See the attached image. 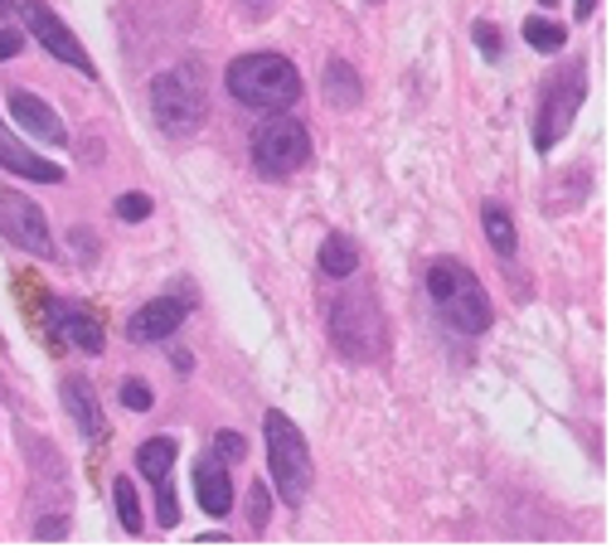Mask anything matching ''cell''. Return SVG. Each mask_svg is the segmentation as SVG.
<instances>
[{
	"instance_id": "obj_1",
	"label": "cell",
	"mask_w": 616,
	"mask_h": 553,
	"mask_svg": "<svg viewBox=\"0 0 616 553\" xmlns=\"http://www.w3.org/2000/svg\"><path fill=\"white\" fill-rule=\"evenodd\" d=\"M427 302H433V312L457 335H486L495 320L480 277L457 258H437L427 267Z\"/></svg>"
},
{
	"instance_id": "obj_2",
	"label": "cell",
	"mask_w": 616,
	"mask_h": 553,
	"mask_svg": "<svg viewBox=\"0 0 616 553\" xmlns=\"http://www.w3.org/2000/svg\"><path fill=\"white\" fill-rule=\"evenodd\" d=\"M223 88H229V98L244 102V107L282 112V107H291L301 98V73L291 59H282V53H244V59L229 63Z\"/></svg>"
},
{
	"instance_id": "obj_3",
	"label": "cell",
	"mask_w": 616,
	"mask_h": 553,
	"mask_svg": "<svg viewBox=\"0 0 616 553\" xmlns=\"http://www.w3.org/2000/svg\"><path fill=\"white\" fill-rule=\"evenodd\" d=\"M326 330L335 349H340L350 364H369L384 355V340H388V326H384V312L369 292H340L330 296L326 306Z\"/></svg>"
},
{
	"instance_id": "obj_4",
	"label": "cell",
	"mask_w": 616,
	"mask_h": 553,
	"mask_svg": "<svg viewBox=\"0 0 616 553\" xmlns=\"http://www.w3.org/2000/svg\"><path fill=\"white\" fill-rule=\"evenodd\" d=\"M262 437H267V466H272V485L287 505H301L311 495L316 466H311V447H306L301 427L287 413H267L262 417Z\"/></svg>"
},
{
	"instance_id": "obj_5",
	"label": "cell",
	"mask_w": 616,
	"mask_h": 553,
	"mask_svg": "<svg viewBox=\"0 0 616 553\" xmlns=\"http://www.w3.org/2000/svg\"><path fill=\"white\" fill-rule=\"evenodd\" d=\"M151 117L166 137H195L199 121H205V88H199L195 63L151 78Z\"/></svg>"
},
{
	"instance_id": "obj_6",
	"label": "cell",
	"mask_w": 616,
	"mask_h": 553,
	"mask_svg": "<svg viewBox=\"0 0 616 553\" xmlns=\"http://www.w3.org/2000/svg\"><path fill=\"white\" fill-rule=\"evenodd\" d=\"M306 160H311V131H306L297 117L272 112L252 131V166H258V175H267V180H287Z\"/></svg>"
},
{
	"instance_id": "obj_7",
	"label": "cell",
	"mask_w": 616,
	"mask_h": 553,
	"mask_svg": "<svg viewBox=\"0 0 616 553\" xmlns=\"http://www.w3.org/2000/svg\"><path fill=\"white\" fill-rule=\"evenodd\" d=\"M587 102V59H573L554 83L544 88V102H539V117H534V151L548 156L558 146V137L573 127L578 107Z\"/></svg>"
},
{
	"instance_id": "obj_8",
	"label": "cell",
	"mask_w": 616,
	"mask_h": 553,
	"mask_svg": "<svg viewBox=\"0 0 616 553\" xmlns=\"http://www.w3.org/2000/svg\"><path fill=\"white\" fill-rule=\"evenodd\" d=\"M0 234L16 243V248L34 253V258H49V253H53V234H49L44 209H39L30 195H20V190L0 195Z\"/></svg>"
},
{
	"instance_id": "obj_9",
	"label": "cell",
	"mask_w": 616,
	"mask_h": 553,
	"mask_svg": "<svg viewBox=\"0 0 616 553\" xmlns=\"http://www.w3.org/2000/svg\"><path fill=\"white\" fill-rule=\"evenodd\" d=\"M24 30H30V34H34L39 45H44L59 63H69V69L88 73V78L98 73V69H92V59H88V49L78 45V34H73L59 16H53V10L44 6V0H24Z\"/></svg>"
},
{
	"instance_id": "obj_10",
	"label": "cell",
	"mask_w": 616,
	"mask_h": 553,
	"mask_svg": "<svg viewBox=\"0 0 616 553\" xmlns=\"http://www.w3.org/2000/svg\"><path fill=\"white\" fill-rule=\"evenodd\" d=\"M190 316V302H180V296H156V302H146L141 312H131L127 320V335L137 345H156V340H170V335L180 330V320Z\"/></svg>"
},
{
	"instance_id": "obj_11",
	"label": "cell",
	"mask_w": 616,
	"mask_h": 553,
	"mask_svg": "<svg viewBox=\"0 0 616 553\" xmlns=\"http://www.w3.org/2000/svg\"><path fill=\"white\" fill-rule=\"evenodd\" d=\"M10 117H16V127L24 131H34L39 141H49V146H69V127H63V117L53 112V107L39 98V92H24V88H10Z\"/></svg>"
},
{
	"instance_id": "obj_12",
	"label": "cell",
	"mask_w": 616,
	"mask_h": 553,
	"mask_svg": "<svg viewBox=\"0 0 616 553\" xmlns=\"http://www.w3.org/2000/svg\"><path fill=\"white\" fill-rule=\"evenodd\" d=\"M0 166H6L10 175H20V180H39V185H63V180H69V170L53 166V160H44V156H34L30 146L6 127V121H0Z\"/></svg>"
},
{
	"instance_id": "obj_13",
	"label": "cell",
	"mask_w": 616,
	"mask_h": 553,
	"mask_svg": "<svg viewBox=\"0 0 616 553\" xmlns=\"http://www.w3.org/2000/svg\"><path fill=\"white\" fill-rule=\"evenodd\" d=\"M63 408H69V417H73L78 433H83V442H102L107 437L102 403H98V394H92V384L83 379V374H69V379H63Z\"/></svg>"
},
{
	"instance_id": "obj_14",
	"label": "cell",
	"mask_w": 616,
	"mask_h": 553,
	"mask_svg": "<svg viewBox=\"0 0 616 553\" xmlns=\"http://www.w3.org/2000/svg\"><path fill=\"white\" fill-rule=\"evenodd\" d=\"M195 495H199V505H205V515H213V520L234 510V476L213 452L195 466Z\"/></svg>"
},
{
	"instance_id": "obj_15",
	"label": "cell",
	"mask_w": 616,
	"mask_h": 553,
	"mask_svg": "<svg viewBox=\"0 0 616 553\" xmlns=\"http://www.w3.org/2000/svg\"><path fill=\"white\" fill-rule=\"evenodd\" d=\"M49 326H53V340H73L78 349H88V355H102V345H107L98 320L88 312H73V306H63V302H53Z\"/></svg>"
},
{
	"instance_id": "obj_16",
	"label": "cell",
	"mask_w": 616,
	"mask_h": 553,
	"mask_svg": "<svg viewBox=\"0 0 616 553\" xmlns=\"http://www.w3.org/2000/svg\"><path fill=\"white\" fill-rule=\"evenodd\" d=\"M320 83H326V102L340 107V112H350V107L365 102V78H359V69L350 59H330Z\"/></svg>"
},
{
	"instance_id": "obj_17",
	"label": "cell",
	"mask_w": 616,
	"mask_h": 553,
	"mask_svg": "<svg viewBox=\"0 0 616 553\" xmlns=\"http://www.w3.org/2000/svg\"><path fill=\"white\" fill-rule=\"evenodd\" d=\"M137 471L151 485L160 481H170V471H176V442L170 437H151V442H141V452H137Z\"/></svg>"
},
{
	"instance_id": "obj_18",
	"label": "cell",
	"mask_w": 616,
	"mask_h": 553,
	"mask_svg": "<svg viewBox=\"0 0 616 553\" xmlns=\"http://www.w3.org/2000/svg\"><path fill=\"white\" fill-rule=\"evenodd\" d=\"M480 224H486V238H490V248L500 253V258H515V248H519V238H515V219H510V209L505 205H480Z\"/></svg>"
},
{
	"instance_id": "obj_19",
	"label": "cell",
	"mask_w": 616,
	"mask_h": 553,
	"mask_svg": "<svg viewBox=\"0 0 616 553\" xmlns=\"http://www.w3.org/2000/svg\"><path fill=\"white\" fill-rule=\"evenodd\" d=\"M359 267V248H355V238H345V234H326V243H320V273L326 277H350Z\"/></svg>"
},
{
	"instance_id": "obj_20",
	"label": "cell",
	"mask_w": 616,
	"mask_h": 553,
	"mask_svg": "<svg viewBox=\"0 0 616 553\" xmlns=\"http://www.w3.org/2000/svg\"><path fill=\"white\" fill-rule=\"evenodd\" d=\"M519 34H525V45L539 49V53H558V49L568 45V30H564V24H558V20H544V16H529Z\"/></svg>"
},
{
	"instance_id": "obj_21",
	"label": "cell",
	"mask_w": 616,
	"mask_h": 553,
	"mask_svg": "<svg viewBox=\"0 0 616 553\" xmlns=\"http://www.w3.org/2000/svg\"><path fill=\"white\" fill-rule=\"evenodd\" d=\"M112 505H117V524H122L127 534H141V501H137V485H131V476H117L112 481Z\"/></svg>"
},
{
	"instance_id": "obj_22",
	"label": "cell",
	"mask_w": 616,
	"mask_h": 553,
	"mask_svg": "<svg viewBox=\"0 0 616 553\" xmlns=\"http://www.w3.org/2000/svg\"><path fill=\"white\" fill-rule=\"evenodd\" d=\"M267 520H272V495H267V485H248V524H252V534H262L267 530Z\"/></svg>"
},
{
	"instance_id": "obj_23",
	"label": "cell",
	"mask_w": 616,
	"mask_h": 553,
	"mask_svg": "<svg viewBox=\"0 0 616 553\" xmlns=\"http://www.w3.org/2000/svg\"><path fill=\"white\" fill-rule=\"evenodd\" d=\"M156 520L166 524V530H176V524H180V501H176V485H170V481L156 485Z\"/></svg>"
},
{
	"instance_id": "obj_24",
	"label": "cell",
	"mask_w": 616,
	"mask_h": 553,
	"mask_svg": "<svg viewBox=\"0 0 616 553\" xmlns=\"http://www.w3.org/2000/svg\"><path fill=\"white\" fill-rule=\"evenodd\" d=\"M209 452L219 456L223 466H238V462H244V456H248V442L238 437V433H219V437H213V447H209Z\"/></svg>"
},
{
	"instance_id": "obj_25",
	"label": "cell",
	"mask_w": 616,
	"mask_h": 553,
	"mask_svg": "<svg viewBox=\"0 0 616 553\" xmlns=\"http://www.w3.org/2000/svg\"><path fill=\"white\" fill-rule=\"evenodd\" d=\"M151 195H122L117 199V219L122 224H141V219H151Z\"/></svg>"
},
{
	"instance_id": "obj_26",
	"label": "cell",
	"mask_w": 616,
	"mask_h": 553,
	"mask_svg": "<svg viewBox=\"0 0 616 553\" xmlns=\"http://www.w3.org/2000/svg\"><path fill=\"white\" fill-rule=\"evenodd\" d=\"M471 39H476V49L486 53V59H500V53H505V45H500V30H495V24H486V20H476Z\"/></svg>"
},
{
	"instance_id": "obj_27",
	"label": "cell",
	"mask_w": 616,
	"mask_h": 553,
	"mask_svg": "<svg viewBox=\"0 0 616 553\" xmlns=\"http://www.w3.org/2000/svg\"><path fill=\"white\" fill-rule=\"evenodd\" d=\"M122 403H127L131 413H146V408L156 403V394H151V388H146L141 379H127V384H122Z\"/></svg>"
},
{
	"instance_id": "obj_28",
	"label": "cell",
	"mask_w": 616,
	"mask_h": 553,
	"mask_svg": "<svg viewBox=\"0 0 616 553\" xmlns=\"http://www.w3.org/2000/svg\"><path fill=\"white\" fill-rule=\"evenodd\" d=\"M34 539H69V515H59V520H39V524H34Z\"/></svg>"
},
{
	"instance_id": "obj_29",
	"label": "cell",
	"mask_w": 616,
	"mask_h": 553,
	"mask_svg": "<svg viewBox=\"0 0 616 553\" xmlns=\"http://www.w3.org/2000/svg\"><path fill=\"white\" fill-rule=\"evenodd\" d=\"M24 49V34L20 30H0V59H16Z\"/></svg>"
},
{
	"instance_id": "obj_30",
	"label": "cell",
	"mask_w": 616,
	"mask_h": 553,
	"mask_svg": "<svg viewBox=\"0 0 616 553\" xmlns=\"http://www.w3.org/2000/svg\"><path fill=\"white\" fill-rule=\"evenodd\" d=\"M593 10H597V0H573V16L578 20H593Z\"/></svg>"
},
{
	"instance_id": "obj_31",
	"label": "cell",
	"mask_w": 616,
	"mask_h": 553,
	"mask_svg": "<svg viewBox=\"0 0 616 553\" xmlns=\"http://www.w3.org/2000/svg\"><path fill=\"white\" fill-rule=\"evenodd\" d=\"M10 10H16V0H0V16H10Z\"/></svg>"
},
{
	"instance_id": "obj_32",
	"label": "cell",
	"mask_w": 616,
	"mask_h": 553,
	"mask_svg": "<svg viewBox=\"0 0 616 553\" xmlns=\"http://www.w3.org/2000/svg\"><path fill=\"white\" fill-rule=\"evenodd\" d=\"M539 6H558V0H539Z\"/></svg>"
},
{
	"instance_id": "obj_33",
	"label": "cell",
	"mask_w": 616,
	"mask_h": 553,
	"mask_svg": "<svg viewBox=\"0 0 616 553\" xmlns=\"http://www.w3.org/2000/svg\"><path fill=\"white\" fill-rule=\"evenodd\" d=\"M369 6H384V0H369Z\"/></svg>"
}]
</instances>
